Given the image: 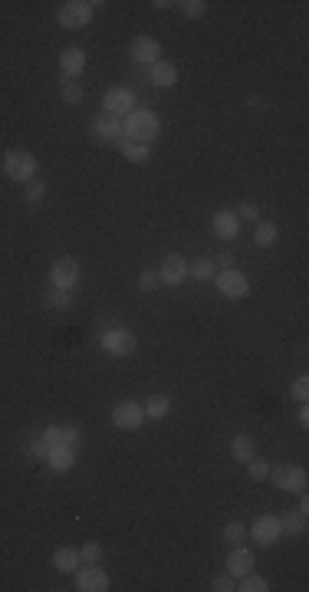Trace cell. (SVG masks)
<instances>
[{
	"mask_svg": "<svg viewBox=\"0 0 309 592\" xmlns=\"http://www.w3.org/2000/svg\"><path fill=\"white\" fill-rule=\"evenodd\" d=\"M234 214L241 217V221H260V217H263V214H260V207L253 204V201H243V204L237 207V211H234Z\"/></svg>",
	"mask_w": 309,
	"mask_h": 592,
	"instance_id": "39",
	"label": "cell"
},
{
	"mask_svg": "<svg viewBox=\"0 0 309 592\" xmlns=\"http://www.w3.org/2000/svg\"><path fill=\"white\" fill-rule=\"evenodd\" d=\"M253 455H257V441L250 438V435H237V438L231 441V457L237 464H247Z\"/></svg>",
	"mask_w": 309,
	"mask_h": 592,
	"instance_id": "21",
	"label": "cell"
},
{
	"mask_svg": "<svg viewBox=\"0 0 309 592\" xmlns=\"http://www.w3.org/2000/svg\"><path fill=\"white\" fill-rule=\"evenodd\" d=\"M53 569L56 573H76L79 569V549L76 546H60L53 553Z\"/></svg>",
	"mask_w": 309,
	"mask_h": 592,
	"instance_id": "20",
	"label": "cell"
},
{
	"mask_svg": "<svg viewBox=\"0 0 309 592\" xmlns=\"http://www.w3.org/2000/svg\"><path fill=\"white\" fill-rule=\"evenodd\" d=\"M296 421H300L303 428L309 425V408H306V402H303V408H300V415H296Z\"/></svg>",
	"mask_w": 309,
	"mask_h": 592,
	"instance_id": "42",
	"label": "cell"
},
{
	"mask_svg": "<svg viewBox=\"0 0 309 592\" xmlns=\"http://www.w3.org/2000/svg\"><path fill=\"white\" fill-rule=\"evenodd\" d=\"M135 109V93L125 86H112L109 93L103 95V112L105 115H115V119H125L129 112Z\"/></svg>",
	"mask_w": 309,
	"mask_h": 592,
	"instance_id": "11",
	"label": "cell"
},
{
	"mask_svg": "<svg viewBox=\"0 0 309 592\" xmlns=\"http://www.w3.org/2000/svg\"><path fill=\"white\" fill-rule=\"evenodd\" d=\"M162 135V119L158 112L152 109H132L125 119H122V138L125 142H138V145H152L154 138Z\"/></svg>",
	"mask_w": 309,
	"mask_h": 592,
	"instance_id": "1",
	"label": "cell"
},
{
	"mask_svg": "<svg viewBox=\"0 0 309 592\" xmlns=\"http://www.w3.org/2000/svg\"><path fill=\"white\" fill-rule=\"evenodd\" d=\"M129 56L135 63H142V66H154V63L162 60V43L142 33V36H135V40L129 43Z\"/></svg>",
	"mask_w": 309,
	"mask_h": 592,
	"instance_id": "14",
	"label": "cell"
},
{
	"mask_svg": "<svg viewBox=\"0 0 309 592\" xmlns=\"http://www.w3.org/2000/svg\"><path fill=\"white\" fill-rule=\"evenodd\" d=\"M214 266H221V270H234V254H227V250H224V254H217L214 257Z\"/></svg>",
	"mask_w": 309,
	"mask_h": 592,
	"instance_id": "41",
	"label": "cell"
},
{
	"mask_svg": "<svg viewBox=\"0 0 309 592\" xmlns=\"http://www.w3.org/2000/svg\"><path fill=\"white\" fill-rule=\"evenodd\" d=\"M247 474H250V481H266V477H270V461L253 455L247 461Z\"/></svg>",
	"mask_w": 309,
	"mask_h": 592,
	"instance_id": "32",
	"label": "cell"
},
{
	"mask_svg": "<svg viewBox=\"0 0 309 592\" xmlns=\"http://www.w3.org/2000/svg\"><path fill=\"white\" fill-rule=\"evenodd\" d=\"M89 129H93V135H95L99 145H119L122 142V119H115V115L99 112V115H93Z\"/></svg>",
	"mask_w": 309,
	"mask_h": 592,
	"instance_id": "12",
	"label": "cell"
},
{
	"mask_svg": "<svg viewBox=\"0 0 309 592\" xmlns=\"http://www.w3.org/2000/svg\"><path fill=\"white\" fill-rule=\"evenodd\" d=\"M119 152H122V158L132 165H142L152 158V145H138V142H125V138L119 142Z\"/></svg>",
	"mask_w": 309,
	"mask_h": 592,
	"instance_id": "22",
	"label": "cell"
},
{
	"mask_svg": "<svg viewBox=\"0 0 309 592\" xmlns=\"http://www.w3.org/2000/svg\"><path fill=\"white\" fill-rule=\"evenodd\" d=\"M145 418H152V421H162L164 415L172 412V398L168 395H152V398H145Z\"/></svg>",
	"mask_w": 309,
	"mask_h": 592,
	"instance_id": "23",
	"label": "cell"
},
{
	"mask_svg": "<svg viewBox=\"0 0 309 592\" xmlns=\"http://www.w3.org/2000/svg\"><path fill=\"white\" fill-rule=\"evenodd\" d=\"M0 165H4V175L10 181H17V185L33 181V175H36V155L26 152V148H7Z\"/></svg>",
	"mask_w": 309,
	"mask_h": 592,
	"instance_id": "2",
	"label": "cell"
},
{
	"mask_svg": "<svg viewBox=\"0 0 309 592\" xmlns=\"http://www.w3.org/2000/svg\"><path fill=\"white\" fill-rule=\"evenodd\" d=\"M227 573H231L234 579L253 573V553H250L243 543L241 546H231V553H227Z\"/></svg>",
	"mask_w": 309,
	"mask_h": 592,
	"instance_id": "18",
	"label": "cell"
},
{
	"mask_svg": "<svg viewBox=\"0 0 309 592\" xmlns=\"http://www.w3.org/2000/svg\"><path fill=\"white\" fill-rule=\"evenodd\" d=\"M178 7H181V14H184L188 20H201L207 14V4H204V0H184V4H178Z\"/></svg>",
	"mask_w": 309,
	"mask_h": 592,
	"instance_id": "34",
	"label": "cell"
},
{
	"mask_svg": "<svg viewBox=\"0 0 309 592\" xmlns=\"http://www.w3.org/2000/svg\"><path fill=\"white\" fill-rule=\"evenodd\" d=\"M86 66H89V56L83 46H66V50L60 53V69L66 79H79L86 73Z\"/></svg>",
	"mask_w": 309,
	"mask_h": 592,
	"instance_id": "15",
	"label": "cell"
},
{
	"mask_svg": "<svg viewBox=\"0 0 309 592\" xmlns=\"http://www.w3.org/2000/svg\"><path fill=\"white\" fill-rule=\"evenodd\" d=\"M214 286H217L221 296H227V300H243V296L250 293L247 274H241L237 266H234V270H221V274L214 276Z\"/></svg>",
	"mask_w": 309,
	"mask_h": 592,
	"instance_id": "8",
	"label": "cell"
},
{
	"mask_svg": "<svg viewBox=\"0 0 309 592\" xmlns=\"http://www.w3.org/2000/svg\"><path fill=\"white\" fill-rule=\"evenodd\" d=\"M154 7H158V10H172V7H178V4H172V0H154Z\"/></svg>",
	"mask_w": 309,
	"mask_h": 592,
	"instance_id": "44",
	"label": "cell"
},
{
	"mask_svg": "<svg viewBox=\"0 0 309 592\" xmlns=\"http://www.w3.org/2000/svg\"><path fill=\"white\" fill-rule=\"evenodd\" d=\"M79 260L76 257H60L53 260V270H50V284L53 290H69L73 293V286H79Z\"/></svg>",
	"mask_w": 309,
	"mask_h": 592,
	"instance_id": "9",
	"label": "cell"
},
{
	"mask_svg": "<svg viewBox=\"0 0 309 592\" xmlns=\"http://www.w3.org/2000/svg\"><path fill=\"white\" fill-rule=\"evenodd\" d=\"M60 445L63 447H79L83 441H86V431L79 428V425H60Z\"/></svg>",
	"mask_w": 309,
	"mask_h": 592,
	"instance_id": "28",
	"label": "cell"
},
{
	"mask_svg": "<svg viewBox=\"0 0 309 592\" xmlns=\"http://www.w3.org/2000/svg\"><path fill=\"white\" fill-rule=\"evenodd\" d=\"M276 237H280V227L273 221H257V231H253V244L257 247H273Z\"/></svg>",
	"mask_w": 309,
	"mask_h": 592,
	"instance_id": "25",
	"label": "cell"
},
{
	"mask_svg": "<svg viewBox=\"0 0 309 592\" xmlns=\"http://www.w3.org/2000/svg\"><path fill=\"white\" fill-rule=\"evenodd\" d=\"M247 536L257 546H273V543H280V536H283V526H280V516L276 514H260L253 524L247 526Z\"/></svg>",
	"mask_w": 309,
	"mask_h": 592,
	"instance_id": "6",
	"label": "cell"
},
{
	"mask_svg": "<svg viewBox=\"0 0 309 592\" xmlns=\"http://www.w3.org/2000/svg\"><path fill=\"white\" fill-rule=\"evenodd\" d=\"M112 425L119 431H138L142 425H145V408L138 402H119L115 408H112Z\"/></svg>",
	"mask_w": 309,
	"mask_h": 592,
	"instance_id": "10",
	"label": "cell"
},
{
	"mask_svg": "<svg viewBox=\"0 0 309 592\" xmlns=\"http://www.w3.org/2000/svg\"><path fill=\"white\" fill-rule=\"evenodd\" d=\"M300 514H309V497H306V490H303V497H300V507H296Z\"/></svg>",
	"mask_w": 309,
	"mask_h": 592,
	"instance_id": "43",
	"label": "cell"
},
{
	"mask_svg": "<svg viewBox=\"0 0 309 592\" xmlns=\"http://www.w3.org/2000/svg\"><path fill=\"white\" fill-rule=\"evenodd\" d=\"M154 286H158V270H142V274H138V290L152 293Z\"/></svg>",
	"mask_w": 309,
	"mask_h": 592,
	"instance_id": "40",
	"label": "cell"
},
{
	"mask_svg": "<svg viewBox=\"0 0 309 592\" xmlns=\"http://www.w3.org/2000/svg\"><path fill=\"white\" fill-rule=\"evenodd\" d=\"M23 197H26V204H40L46 197V185L43 181H26V191H23Z\"/></svg>",
	"mask_w": 309,
	"mask_h": 592,
	"instance_id": "33",
	"label": "cell"
},
{
	"mask_svg": "<svg viewBox=\"0 0 309 592\" xmlns=\"http://www.w3.org/2000/svg\"><path fill=\"white\" fill-rule=\"evenodd\" d=\"M60 99L66 105H79L83 99H86L83 86H79V79H63V83H60Z\"/></svg>",
	"mask_w": 309,
	"mask_h": 592,
	"instance_id": "26",
	"label": "cell"
},
{
	"mask_svg": "<svg viewBox=\"0 0 309 592\" xmlns=\"http://www.w3.org/2000/svg\"><path fill=\"white\" fill-rule=\"evenodd\" d=\"M46 455H50V445L43 438H33L26 445V461H46Z\"/></svg>",
	"mask_w": 309,
	"mask_h": 592,
	"instance_id": "35",
	"label": "cell"
},
{
	"mask_svg": "<svg viewBox=\"0 0 309 592\" xmlns=\"http://www.w3.org/2000/svg\"><path fill=\"white\" fill-rule=\"evenodd\" d=\"M148 79H152L158 89H172V86H178V66L168 60H158L148 69Z\"/></svg>",
	"mask_w": 309,
	"mask_h": 592,
	"instance_id": "19",
	"label": "cell"
},
{
	"mask_svg": "<svg viewBox=\"0 0 309 592\" xmlns=\"http://www.w3.org/2000/svg\"><path fill=\"white\" fill-rule=\"evenodd\" d=\"M266 481H273L276 490H283V494H303L306 490V471H303L300 464H270V477Z\"/></svg>",
	"mask_w": 309,
	"mask_h": 592,
	"instance_id": "5",
	"label": "cell"
},
{
	"mask_svg": "<svg viewBox=\"0 0 309 592\" xmlns=\"http://www.w3.org/2000/svg\"><path fill=\"white\" fill-rule=\"evenodd\" d=\"M76 589L79 592H109L112 589V579L99 563H79L76 573Z\"/></svg>",
	"mask_w": 309,
	"mask_h": 592,
	"instance_id": "7",
	"label": "cell"
},
{
	"mask_svg": "<svg viewBox=\"0 0 309 592\" xmlns=\"http://www.w3.org/2000/svg\"><path fill=\"white\" fill-rule=\"evenodd\" d=\"M95 0H66L60 10H56V20H60L63 30H83V26L93 24L95 14Z\"/></svg>",
	"mask_w": 309,
	"mask_h": 592,
	"instance_id": "3",
	"label": "cell"
},
{
	"mask_svg": "<svg viewBox=\"0 0 309 592\" xmlns=\"http://www.w3.org/2000/svg\"><path fill=\"white\" fill-rule=\"evenodd\" d=\"M290 398H293V402H300V405H303V402H309V378H306V375H300V378H296V382L290 385Z\"/></svg>",
	"mask_w": 309,
	"mask_h": 592,
	"instance_id": "36",
	"label": "cell"
},
{
	"mask_svg": "<svg viewBox=\"0 0 309 592\" xmlns=\"http://www.w3.org/2000/svg\"><path fill=\"white\" fill-rule=\"evenodd\" d=\"M188 260L181 257V254H168V257L162 260V266H158V284L164 286H181L184 280H188Z\"/></svg>",
	"mask_w": 309,
	"mask_h": 592,
	"instance_id": "13",
	"label": "cell"
},
{
	"mask_svg": "<svg viewBox=\"0 0 309 592\" xmlns=\"http://www.w3.org/2000/svg\"><path fill=\"white\" fill-rule=\"evenodd\" d=\"M99 559H105V546H103V543L89 540V543L79 546V563H99Z\"/></svg>",
	"mask_w": 309,
	"mask_h": 592,
	"instance_id": "30",
	"label": "cell"
},
{
	"mask_svg": "<svg viewBox=\"0 0 309 592\" xmlns=\"http://www.w3.org/2000/svg\"><path fill=\"white\" fill-rule=\"evenodd\" d=\"M214 260L211 257H201V260H194V264L188 266V276H194V280H201V284H207V280H214Z\"/></svg>",
	"mask_w": 309,
	"mask_h": 592,
	"instance_id": "27",
	"label": "cell"
},
{
	"mask_svg": "<svg viewBox=\"0 0 309 592\" xmlns=\"http://www.w3.org/2000/svg\"><path fill=\"white\" fill-rule=\"evenodd\" d=\"M103 349H105V355H112V359H129L132 352L138 349V336L132 333V329H125V326H112V329H105L103 333Z\"/></svg>",
	"mask_w": 309,
	"mask_h": 592,
	"instance_id": "4",
	"label": "cell"
},
{
	"mask_svg": "<svg viewBox=\"0 0 309 592\" xmlns=\"http://www.w3.org/2000/svg\"><path fill=\"white\" fill-rule=\"evenodd\" d=\"M211 231H214V237H221V241H237V234H241V217L224 207V211H217V214L211 217Z\"/></svg>",
	"mask_w": 309,
	"mask_h": 592,
	"instance_id": "16",
	"label": "cell"
},
{
	"mask_svg": "<svg viewBox=\"0 0 309 592\" xmlns=\"http://www.w3.org/2000/svg\"><path fill=\"white\" fill-rule=\"evenodd\" d=\"M280 526H283L286 536H303V533H306V514H300V510H286V514L280 516Z\"/></svg>",
	"mask_w": 309,
	"mask_h": 592,
	"instance_id": "24",
	"label": "cell"
},
{
	"mask_svg": "<svg viewBox=\"0 0 309 592\" xmlns=\"http://www.w3.org/2000/svg\"><path fill=\"white\" fill-rule=\"evenodd\" d=\"M46 306L50 309H69L73 306V296H69V290H53L50 296H46Z\"/></svg>",
	"mask_w": 309,
	"mask_h": 592,
	"instance_id": "37",
	"label": "cell"
},
{
	"mask_svg": "<svg viewBox=\"0 0 309 592\" xmlns=\"http://www.w3.org/2000/svg\"><path fill=\"white\" fill-rule=\"evenodd\" d=\"M237 589H241V592H266V589H270V583H266L263 576L247 573V576H241V579H237Z\"/></svg>",
	"mask_w": 309,
	"mask_h": 592,
	"instance_id": "31",
	"label": "cell"
},
{
	"mask_svg": "<svg viewBox=\"0 0 309 592\" xmlns=\"http://www.w3.org/2000/svg\"><path fill=\"white\" fill-rule=\"evenodd\" d=\"M211 589H214V592H237V579H234L231 573H221V576H214Z\"/></svg>",
	"mask_w": 309,
	"mask_h": 592,
	"instance_id": "38",
	"label": "cell"
},
{
	"mask_svg": "<svg viewBox=\"0 0 309 592\" xmlns=\"http://www.w3.org/2000/svg\"><path fill=\"white\" fill-rule=\"evenodd\" d=\"M224 543H227V546H241L243 540H247V526L241 524V520H231V524L224 526Z\"/></svg>",
	"mask_w": 309,
	"mask_h": 592,
	"instance_id": "29",
	"label": "cell"
},
{
	"mask_svg": "<svg viewBox=\"0 0 309 592\" xmlns=\"http://www.w3.org/2000/svg\"><path fill=\"white\" fill-rule=\"evenodd\" d=\"M46 467L53 474H69L76 467V447H63V445H53L50 455H46Z\"/></svg>",
	"mask_w": 309,
	"mask_h": 592,
	"instance_id": "17",
	"label": "cell"
}]
</instances>
